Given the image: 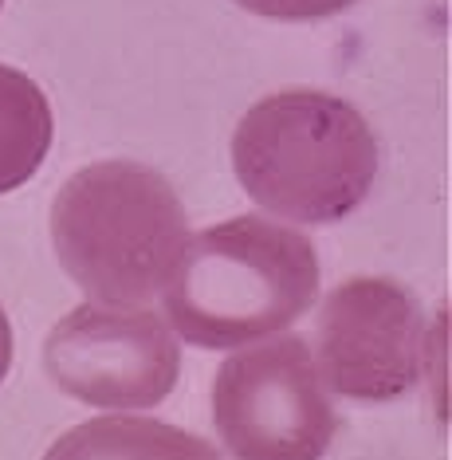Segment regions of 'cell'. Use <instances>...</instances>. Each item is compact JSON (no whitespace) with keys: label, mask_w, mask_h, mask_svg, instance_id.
<instances>
[{"label":"cell","mask_w":452,"mask_h":460,"mask_svg":"<svg viewBox=\"0 0 452 460\" xmlns=\"http://www.w3.org/2000/svg\"><path fill=\"white\" fill-rule=\"evenodd\" d=\"M319 279L307 233L244 213L185 240L162 288V315L189 347L240 350L307 315Z\"/></svg>","instance_id":"6da1fadb"},{"label":"cell","mask_w":452,"mask_h":460,"mask_svg":"<svg viewBox=\"0 0 452 460\" xmlns=\"http://www.w3.org/2000/svg\"><path fill=\"white\" fill-rule=\"evenodd\" d=\"M244 193L291 225H334L366 205L377 177L370 122L339 95L291 87L260 99L233 134Z\"/></svg>","instance_id":"7a4b0ae2"},{"label":"cell","mask_w":452,"mask_h":460,"mask_svg":"<svg viewBox=\"0 0 452 460\" xmlns=\"http://www.w3.org/2000/svg\"><path fill=\"white\" fill-rule=\"evenodd\" d=\"M189 217L170 177L142 162H94L51 201V244L63 271L99 303L146 307L170 284Z\"/></svg>","instance_id":"3957f363"},{"label":"cell","mask_w":452,"mask_h":460,"mask_svg":"<svg viewBox=\"0 0 452 460\" xmlns=\"http://www.w3.org/2000/svg\"><path fill=\"white\" fill-rule=\"evenodd\" d=\"M213 425L233 460H323L339 433L331 390L299 334L233 350L213 382Z\"/></svg>","instance_id":"277c9868"},{"label":"cell","mask_w":452,"mask_h":460,"mask_svg":"<svg viewBox=\"0 0 452 460\" xmlns=\"http://www.w3.org/2000/svg\"><path fill=\"white\" fill-rule=\"evenodd\" d=\"M44 370L71 402L107 413L154 410L182 378V347L162 311L87 299L51 327Z\"/></svg>","instance_id":"5b68a950"},{"label":"cell","mask_w":452,"mask_h":460,"mask_svg":"<svg viewBox=\"0 0 452 460\" xmlns=\"http://www.w3.org/2000/svg\"><path fill=\"white\" fill-rule=\"evenodd\" d=\"M307 347L323 385L339 397L397 402L425 374V311L397 279L354 276L323 296Z\"/></svg>","instance_id":"8992f818"},{"label":"cell","mask_w":452,"mask_h":460,"mask_svg":"<svg viewBox=\"0 0 452 460\" xmlns=\"http://www.w3.org/2000/svg\"><path fill=\"white\" fill-rule=\"evenodd\" d=\"M44 460H225L205 437L154 417L107 413L59 437Z\"/></svg>","instance_id":"52a82bcc"},{"label":"cell","mask_w":452,"mask_h":460,"mask_svg":"<svg viewBox=\"0 0 452 460\" xmlns=\"http://www.w3.org/2000/svg\"><path fill=\"white\" fill-rule=\"evenodd\" d=\"M51 138H56V119L48 95L31 75L0 64V193H13L36 177Z\"/></svg>","instance_id":"ba28073f"},{"label":"cell","mask_w":452,"mask_h":460,"mask_svg":"<svg viewBox=\"0 0 452 460\" xmlns=\"http://www.w3.org/2000/svg\"><path fill=\"white\" fill-rule=\"evenodd\" d=\"M233 4L268 20H283V24H311V20H331L346 13L359 0H233Z\"/></svg>","instance_id":"9c48e42d"},{"label":"cell","mask_w":452,"mask_h":460,"mask_svg":"<svg viewBox=\"0 0 452 460\" xmlns=\"http://www.w3.org/2000/svg\"><path fill=\"white\" fill-rule=\"evenodd\" d=\"M8 366H13V327H8V315L0 307V382H4Z\"/></svg>","instance_id":"30bf717a"},{"label":"cell","mask_w":452,"mask_h":460,"mask_svg":"<svg viewBox=\"0 0 452 460\" xmlns=\"http://www.w3.org/2000/svg\"><path fill=\"white\" fill-rule=\"evenodd\" d=\"M0 4H4V0H0Z\"/></svg>","instance_id":"8fae6325"}]
</instances>
